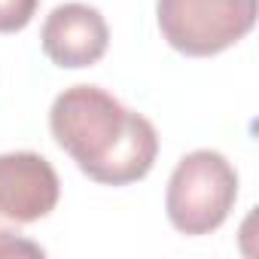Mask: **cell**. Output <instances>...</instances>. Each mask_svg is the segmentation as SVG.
<instances>
[{"label":"cell","instance_id":"cell-1","mask_svg":"<svg viewBox=\"0 0 259 259\" xmlns=\"http://www.w3.org/2000/svg\"><path fill=\"white\" fill-rule=\"evenodd\" d=\"M49 132L76 168L101 186L144 180L159 156L156 125L101 85H70L49 110Z\"/></svg>","mask_w":259,"mask_h":259},{"label":"cell","instance_id":"cell-2","mask_svg":"<svg viewBox=\"0 0 259 259\" xmlns=\"http://www.w3.org/2000/svg\"><path fill=\"white\" fill-rule=\"evenodd\" d=\"M238 201V171L217 150L186 153L171 171L165 210L180 235L198 238L217 232Z\"/></svg>","mask_w":259,"mask_h":259},{"label":"cell","instance_id":"cell-3","mask_svg":"<svg viewBox=\"0 0 259 259\" xmlns=\"http://www.w3.org/2000/svg\"><path fill=\"white\" fill-rule=\"evenodd\" d=\"M256 0H156L165 43L189 58L232 49L256 25Z\"/></svg>","mask_w":259,"mask_h":259},{"label":"cell","instance_id":"cell-4","mask_svg":"<svg viewBox=\"0 0 259 259\" xmlns=\"http://www.w3.org/2000/svg\"><path fill=\"white\" fill-rule=\"evenodd\" d=\"M61 195V183L49 159L40 153H4L0 156V232H13L46 220Z\"/></svg>","mask_w":259,"mask_h":259},{"label":"cell","instance_id":"cell-5","mask_svg":"<svg viewBox=\"0 0 259 259\" xmlns=\"http://www.w3.org/2000/svg\"><path fill=\"white\" fill-rule=\"evenodd\" d=\"M40 43L52 64H58L64 70H79V67L98 64L107 55L110 28L95 7L61 4L46 16Z\"/></svg>","mask_w":259,"mask_h":259},{"label":"cell","instance_id":"cell-6","mask_svg":"<svg viewBox=\"0 0 259 259\" xmlns=\"http://www.w3.org/2000/svg\"><path fill=\"white\" fill-rule=\"evenodd\" d=\"M40 0H0V34H19L37 16Z\"/></svg>","mask_w":259,"mask_h":259}]
</instances>
